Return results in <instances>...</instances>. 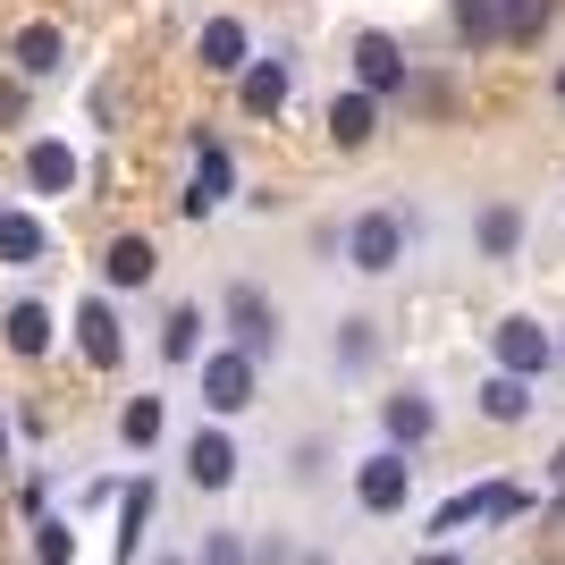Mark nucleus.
Here are the masks:
<instances>
[{"label": "nucleus", "mask_w": 565, "mask_h": 565, "mask_svg": "<svg viewBox=\"0 0 565 565\" xmlns=\"http://www.w3.org/2000/svg\"><path fill=\"white\" fill-rule=\"evenodd\" d=\"M228 330H236V354H245V363H262V354L279 347V305H270L262 287L236 279V287H228Z\"/></svg>", "instance_id": "nucleus-1"}, {"label": "nucleus", "mask_w": 565, "mask_h": 565, "mask_svg": "<svg viewBox=\"0 0 565 565\" xmlns=\"http://www.w3.org/2000/svg\"><path fill=\"white\" fill-rule=\"evenodd\" d=\"M397 254H405V220H397V212H363V220H354V236H347V262L363 270V279L397 270Z\"/></svg>", "instance_id": "nucleus-2"}, {"label": "nucleus", "mask_w": 565, "mask_h": 565, "mask_svg": "<svg viewBox=\"0 0 565 565\" xmlns=\"http://www.w3.org/2000/svg\"><path fill=\"white\" fill-rule=\"evenodd\" d=\"M490 347H498V372H507V380H541L548 354H557V347H548V330H541V321H523V312H515V321H498Z\"/></svg>", "instance_id": "nucleus-3"}, {"label": "nucleus", "mask_w": 565, "mask_h": 565, "mask_svg": "<svg viewBox=\"0 0 565 565\" xmlns=\"http://www.w3.org/2000/svg\"><path fill=\"white\" fill-rule=\"evenodd\" d=\"M354 498L372 507V515H397L405 498H414V465H405L397 448H380V456H363V472H354Z\"/></svg>", "instance_id": "nucleus-4"}, {"label": "nucleus", "mask_w": 565, "mask_h": 565, "mask_svg": "<svg viewBox=\"0 0 565 565\" xmlns=\"http://www.w3.org/2000/svg\"><path fill=\"white\" fill-rule=\"evenodd\" d=\"M203 405H212V414H245V405H254V363H245V354H203Z\"/></svg>", "instance_id": "nucleus-5"}, {"label": "nucleus", "mask_w": 565, "mask_h": 565, "mask_svg": "<svg viewBox=\"0 0 565 565\" xmlns=\"http://www.w3.org/2000/svg\"><path fill=\"white\" fill-rule=\"evenodd\" d=\"M481 515H523V490H507V481H490V490H456L439 515H430V532H465V523Z\"/></svg>", "instance_id": "nucleus-6"}, {"label": "nucleus", "mask_w": 565, "mask_h": 565, "mask_svg": "<svg viewBox=\"0 0 565 565\" xmlns=\"http://www.w3.org/2000/svg\"><path fill=\"white\" fill-rule=\"evenodd\" d=\"M354 76H363V85H354V94H397L405 85V51L388 43V34H354Z\"/></svg>", "instance_id": "nucleus-7"}, {"label": "nucleus", "mask_w": 565, "mask_h": 565, "mask_svg": "<svg viewBox=\"0 0 565 565\" xmlns=\"http://www.w3.org/2000/svg\"><path fill=\"white\" fill-rule=\"evenodd\" d=\"M228 186H236L228 152H220V143L203 136V152H194V178H186V194H178V203H186V212L203 220V212H220V203H228Z\"/></svg>", "instance_id": "nucleus-8"}, {"label": "nucleus", "mask_w": 565, "mask_h": 565, "mask_svg": "<svg viewBox=\"0 0 565 565\" xmlns=\"http://www.w3.org/2000/svg\"><path fill=\"white\" fill-rule=\"evenodd\" d=\"M186 472H194V490H228V481H236L228 430H194V439H186Z\"/></svg>", "instance_id": "nucleus-9"}, {"label": "nucleus", "mask_w": 565, "mask_h": 565, "mask_svg": "<svg viewBox=\"0 0 565 565\" xmlns=\"http://www.w3.org/2000/svg\"><path fill=\"white\" fill-rule=\"evenodd\" d=\"M76 347H85V363H102V372L127 354V338H118V312L102 305V296H94V305H76Z\"/></svg>", "instance_id": "nucleus-10"}, {"label": "nucleus", "mask_w": 565, "mask_h": 565, "mask_svg": "<svg viewBox=\"0 0 565 565\" xmlns=\"http://www.w3.org/2000/svg\"><path fill=\"white\" fill-rule=\"evenodd\" d=\"M152 270H161V254H152V236H118L110 254H102V279H110V287H143Z\"/></svg>", "instance_id": "nucleus-11"}, {"label": "nucleus", "mask_w": 565, "mask_h": 565, "mask_svg": "<svg viewBox=\"0 0 565 565\" xmlns=\"http://www.w3.org/2000/svg\"><path fill=\"white\" fill-rule=\"evenodd\" d=\"M25 186L34 194H68L76 186V152L68 143H34V152H25Z\"/></svg>", "instance_id": "nucleus-12"}, {"label": "nucleus", "mask_w": 565, "mask_h": 565, "mask_svg": "<svg viewBox=\"0 0 565 565\" xmlns=\"http://www.w3.org/2000/svg\"><path fill=\"white\" fill-rule=\"evenodd\" d=\"M194 51H203V68H212V76H236V68H245V25H236V18H212Z\"/></svg>", "instance_id": "nucleus-13"}, {"label": "nucleus", "mask_w": 565, "mask_h": 565, "mask_svg": "<svg viewBox=\"0 0 565 565\" xmlns=\"http://www.w3.org/2000/svg\"><path fill=\"white\" fill-rule=\"evenodd\" d=\"M372 127H380L372 94H338V102H330V136H338V152H354V143H372Z\"/></svg>", "instance_id": "nucleus-14"}, {"label": "nucleus", "mask_w": 565, "mask_h": 565, "mask_svg": "<svg viewBox=\"0 0 565 565\" xmlns=\"http://www.w3.org/2000/svg\"><path fill=\"white\" fill-rule=\"evenodd\" d=\"M0 262H9V270L43 262V220L34 212H0Z\"/></svg>", "instance_id": "nucleus-15"}, {"label": "nucleus", "mask_w": 565, "mask_h": 565, "mask_svg": "<svg viewBox=\"0 0 565 565\" xmlns=\"http://www.w3.org/2000/svg\"><path fill=\"white\" fill-rule=\"evenodd\" d=\"M245 110H254V118H279V110H287V60L245 68Z\"/></svg>", "instance_id": "nucleus-16"}, {"label": "nucleus", "mask_w": 565, "mask_h": 565, "mask_svg": "<svg viewBox=\"0 0 565 565\" xmlns=\"http://www.w3.org/2000/svg\"><path fill=\"white\" fill-rule=\"evenodd\" d=\"M60 51H68V43H60V25H25L18 43H9V60H18L25 76H51V68H60Z\"/></svg>", "instance_id": "nucleus-17"}, {"label": "nucleus", "mask_w": 565, "mask_h": 565, "mask_svg": "<svg viewBox=\"0 0 565 565\" xmlns=\"http://www.w3.org/2000/svg\"><path fill=\"white\" fill-rule=\"evenodd\" d=\"M380 423H388V439H397V456H405V448H423V439H430V405L423 397H388V405H380Z\"/></svg>", "instance_id": "nucleus-18"}, {"label": "nucleus", "mask_w": 565, "mask_h": 565, "mask_svg": "<svg viewBox=\"0 0 565 565\" xmlns=\"http://www.w3.org/2000/svg\"><path fill=\"white\" fill-rule=\"evenodd\" d=\"M481 414H490V423H523V414H532V380H481Z\"/></svg>", "instance_id": "nucleus-19"}, {"label": "nucleus", "mask_w": 565, "mask_h": 565, "mask_svg": "<svg viewBox=\"0 0 565 565\" xmlns=\"http://www.w3.org/2000/svg\"><path fill=\"white\" fill-rule=\"evenodd\" d=\"M0 330H9V354H43V347H51V312H43V305H9V321H0Z\"/></svg>", "instance_id": "nucleus-20"}, {"label": "nucleus", "mask_w": 565, "mask_h": 565, "mask_svg": "<svg viewBox=\"0 0 565 565\" xmlns=\"http://www.w3.org/2000/svg\"><path fill=\"white\" fill-rule=\"evenodd\" d=\"M541 25H548V0H507V9H498V34H507V43H541Z\"/></svg>", "instance_id": "nucleus-21"}, {"label": "nucleus", "mask_w": 565, "mask_h": 565, "mask_svg": "<svg viewBox=\"0 0 565 565\" xmlns=\"http://www.w3.org/2000/svg\"><path fill=\"white\" fill-rule=\"evenodd\" d=\"M481 245H490V254H515L523 245V212L515 203H490V212H481Z\"/></svg>", "instance_id": "nucleus-22"}, {"label": "nucleus", "mask_w": 565, "mask_h": 565, "mask_svg": "<svg viewBox=\"0 0 565 565\" xmlns=\"http://www.w3.org/2000/svg\"><path fill=\"white\" fill-rule=\"evenodd\" d=\"M194 330H203V312H194V305H178L161 321V354H169V363H194Z\"/></svg>", "instance_id": "nucleus-23"}, {"label": "nucleus", "mask_w": 565, "mask_h": 565, "mask_svg": "<svg viewBox=\"0 0 565 565\" xmlns=\"http://www.w3.org/2000/svg\"><path fill=\"white\" fill-rule=\"evenodd\" d=\"M118 439H127V448H152V439H161V397L127 405V414H118Z\"/></svg>", "instance_id": "nucleus-24"}, {"label": "nucleus", "mask_w": 565, "mask_h": 565, "mask_svg": "<svg viewBox=\"0 0 565 565\" xmlns=\"http://www.w3.org/2000/svg\"><path fill=\"white\" fill-rule=\"evenodd\" d=\"M143 515H152V481H136V490L118 498V523H127V532H118V557H136V532H143Z\"/></svg>", "instance_id": "nucleus-25"}, {"label": "nucleus", "mask_w": 565, "mask_h": 565, "mask_svg": "<svg viewBox=\"0 0 565 565\" xmlns=\"http://www.w3.org/2000/svg\"><path fill=\"white\" fill-rule=\"evenodd\" d=\"M34 557H43V565H68L76 557V532H68V523H43V532H34Z\"/></svg>", "instance_id": "nucleus-26"}, {"label": "nucleus", "mask_w": 565, "mask_h": 565, "mask_svg": "<svg viewBox=\"0 0 565 565\" xmlns=\"http://www.w3.org/2000/svg\"><path fill=\"white\" fill-rule=\"evenodd\" d=\"M456 34H472V43L498 34V9H490V0H456Z\"/></svg>", "instance_id": "nucleus-27"}, {"label": "nucleus", "mask_w": 565, "mask_h": 565, "mask_svg": "<svg viewBox=\"0 0 565 565\" xmlns=\"http://www.w3.org/2000/svg\"><path fill=\"white\" fill-rule=\"evenodd\" d=\"M203 565H245V541H236V532H212V541H203Z\"/></svg>", "instance_id": "nucleus-28"}, {"label": "nucleus", "mask_w": 565, "mask_h": 565, "mask_svg": "<svg viewBox=\"0 0 565 565\" xmlns=\"http://www.w3.org/2000/svg\"><path fill=\"white\" fill-rule=\"evenodd\" d=\"M423 565H465V557H448V548H430V557H423Z\"/></svg>", "instance_id": "nucleus-29"}, {"label": "nucleus", "mask_w": 565, "mask_h": 565, "mask_svg": "<svg viewBox=\"0 0 565 565\" xmlns=\"http://www.w3.org/2000/svg\"><path fill=\"white\" fill-rule=\"evenodd\" d=\"M0 456H9V423H0Z\"/></svg>", "instance_id": "nucleus-30"}, {"label": "nucleus", "mask_w": 565, "mask_h": 565, "mask_svg": "<svg viewBox=\"0 0 565 565\" xmlns=\"http://www.w3.org/2000/svg\"><path fill=\"white\" fill-rule=\"evenodd\" d=\"M161 565H186V557H161Z\"/></svg>", "instance_id": "nucleus-31"}]
</instances>
